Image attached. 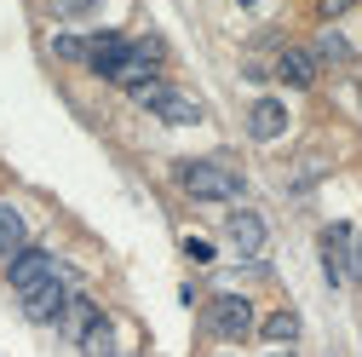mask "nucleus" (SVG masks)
<instances>
[{"label":"nucleus","instance_id":"obj_1","mask_svg":"<svg viewBox=\"0 0 362 357\" xmlns=\"http://www.w3.org/2000/svg\"><path fill=\"white\" fill-rule=\"evenodd\" d=\"M178 185H185L196 202H236L247 191V178H236L230 167H218V162H185L178 167Z\"/></svg>","mask_w":362,"mask_h":357},{"label":"nucleus","instance_id":"obj_2","mask_svg":"<svg viewBox=\"0 0 362 357\" xmlns=\"http://www.w3.org/2000/svg\"><path fill=\"white\" fill-rule=\"evenodd\" d=\"M132 98H139L150 115L173 121V127H196V121H202V104H196V98H185V93H178V86H167V81H144Z\"/></svg>","mask_w":362,"mask_h":357},{"label":"nucleus","instance_id":"obj_3","mask_svg":"<svg viewBox=\"0 0 362 357\" xmlns=\"http://www.w3.org/2000/svg\"><path fill=\"white\" fill-rule=\"evenodd\" d=\"M156 64H161V40L156 35H144V40H132V52L121 58V69L110 75L115 86H127V93H139L144 81H156Z\"/></svg>","mask_w":362,"mask_h":357},{"label":"nucleus","instance_id":"obj_4","mask_svg":"<svg viewBox=\"0 0 362 357\" xmlns=\"http://www.w3.org/2000/svg\"><path fill=\"white\" fill-rule=\"evenodd\" d=\"M213 329H218L224 340H247V334H253V305H247L242 294H218V300H213Z\"/></svg>","mask_w":362,"mask_h":357},{"label":"nucleus","instance_id":"obj_5","mask_svg":"<svg viewBox=\"0 0 362 357\" xmlns=\"http://www.w3.org/2000/svg\"><path fill=\"white\" fill-rule=\"evenodd\" d=\"M58 271V259L47 254V248H23V254H12V271H6V283L18 288V294H29L35 283H47Z\"/></svg>","mask_w":362,"mask_h":357},{"label":"nucleus","instance_id":"obj_6","mask_svg":"<svg viewBox=\"0 0 362 357\" xmlns=\"http://www.w3.org/2000/svg\"><path fill=\"white\" fill-rule=\"evenodd\" d=\"M64 300H69V294H64V265H58V271H52L47 283H35V288L23 294V311H29L35 323H52L58 311H64Z\"/></svg>","mask_w":362,"mask_h":357},{"label":"nucleus","instance_id":"obj_7","mask_svg":"<svg viewBox=\"0 0 362 357\" xmlns=\"http://www.w3.org/2000/svg\"><path fill=\"white\" fill-rule=\"evenodd\" d=\"M132 52V40L127 35H86V64H93V75H115L121 69V58Z\"/></svg>","mask_w":362,"mask_h":357},{"label":"nucleus","instance_id":"obj_8","mask_svg":"<svg viewBox=\"0 0 362 357\" xmlns=\"http://www.w3.org/2000/svg\"><path fill=\"white\" fill-rule=\"evenodd\" d=\"M322 265H328V283L334 288L351 277V225H328L322 231Z\"/></svg>","mask_w":362,"mask_h":357},{"label":"nucleus","instance_id":"obj_9","mask_svg":"<svg viewBox=\"0 0 362 357\" xmlns=\"http://www.w3.org/2000/svg\"><path fill=\"white\" fill-rule=\"evenodd\" d=\"M247 132H253L259 144H270V139H282V132H288V110H282L276 98H259V104L247 110Z\"/></svg>","mask_w":362,"mask_h":357},{"label":"nucleus","instance_id":"obj_10","mask_svg":"<svg viewBox=\"0 0 362 357\" xmlns=\"http://www.w3.org/2000/svg\"><path fill=\"white\" fill-rule=\"evenodd\" d=\"M264 237H270V231H264L259 213H236V219H230V242L242 248V259H259V254H264Z\"/></svg>","mask_w":362,"mask_h":357},{"label":"nucleus","instance_id":"obj_11","mask_svg":"<svg viewBox=\"0 0 362 357\" xmlns=\"http://www.w3.org/2000/svg\"><path fill=\"white\" fill-rule=\"evenodd\" d=\"M29 248V225H23V213L12 208V202H0V254H23Z\"/></svg>","mask_w":362,"mask_h":357},{"label":"nucleus","instance_id":"obj_12","mask_svg":"<svg viewBox=\"0 0 362 357\" xmlns=\"http://www.w3.org/2000/svg\"><path fill=\"white\" fill-rule=\"evenodd\" d=\"M58 323H64V334H69V340H86V329L98 323V305L75 294V300H64V311H58Z\"/></svg>","mask_w":362,"mask_h":357},{"label":"nucleus","instance_id":"obj_13","mask_svg":"<svg viewBox=\"0 0 362 357\" xmlns=\"http://www.w3.org/2000/svg\"><path fill=\"white\" fill-rule=\"evenodd\" d=\"M276 75H282L288 86H310V81H316V52L288 47V52H282V64H276Z\"/></svg>","mask_w":362,"mask_h":357},{"label":"nucleus","instance_id":"obj_14","mask_svg":"<svg viewBox=\"0 0 362 357\" xmlns=\"http://www.w3.org/2000/svg\"><path fill=\"white\" fill-rule=\"evenodd\" d=\"M264 340L270 346H293L299 340V317H293V311H270V317H264Z\"/></svg>","mask_w":362,"mask_h":357},{"label":"nucleus","instance_id":"obj_15","mask_svg":"<svg viewBox=\"0 0 362 357\" xmlns=\"http://www.w3.org/2000/svg\"><path fill=\"white\" fill-rule=\"evenodd\" d=\"M86 357H115V329H110V317H98L93 329H86Z\"/></svg>","mask_w":362,"mask_h":357},{"label":"nucleus","instance_id":"obj_16","mask_svg":"<svg viewBox=\"0 0 362 357\" xmlns=\"http://www.w3.org/2000/svg\"><path fill=\"white\" fill-rule=\"evenodd\" d=\"M316 58H328V64H345V58H351V40H345L339 29H328L322 40H316Z\"/></svg>","mask_w":362,"mask_h":357},{"label":"nucleus","instance_id":"obj_17","mask_svg":"<svg viewBox=\"0 0 362 357\" xmlns=\"http://www.w3.org/2000/svg\"><path fill=\"white\" fill-rule=\"evenodd\" d=\"M52 52H58V58H86V35H58Z\"/></svg>","mask_w":362,"mask_h":357},{"label":"nucleus","instance_id":"obj_18","mask_svg":"<svg viewBox=\"0 0 362 357\" xmlns=\"http://www.w3.org/2000/svg\"><path fill=\"white\" fill-rule=\"evenodd\" d=\"M185 254H190L196 265H207V259H213V242H202V237H190V242H185Z\"/></svg>","mask_w":362,"mask_h":357},{"label":"nucleus","instance_id":"obj_19","mask_svg":"<svg viewBox=\"0 0 362 357\" xmlns=\"http://www.w3.org/2000/svg\"><path fill=\"white\" fill-rule=\"evenodd\" d=\"M351 6H356V0H322V18H345Z\"/></svg>","mask_w":362,"mask_h":357},{"label":"nucleus","instance_id":"obj_20","mask_svg":"<svg viewBox=\"0 0 362 357\" xmlns=\"http://www.w3.org/2000/svg\"><path fill=\"white\" fill-rule=\"evenodd\" d=\"M351 277H362V237H356V248H351Z\"/></svg>","mask_w":362,"mask_h":357},{"label":"nucleus","instance_id":"obj_21","mask_svg":"<svg viewBox=\"0 0 362 357\" xmlns=\"http://www.w3.org/2000/svg\"><path fill=\"white\" fill-rule=\"evenodd\" d=\"M58 6H64V12H86V6H93V0H58Z\"/></svg>","mask_w":362,"mask_h":357},{"label":"nucleus","instance_id":"obj_22","mask_svg":"<svg viewBox=\"0 0 362 357\" xmlns=\"http://www.w3.org/2000/svg\"><path fill=\"white\" fill-rule=\"evenodd\" d=\"M270 357H293V351H288V346H276V351H270Z\"/></svg>","mask_w":362,"mask_h":357},{"label":"nucleus","instance_id":"obj_23","mask_svg":"<svg viewBox=\"0 0 362 357\" xmlns=\"http://www.w3.org/2000/svg\"><path fill=\"white\" fill-rule=\"evenodd\" d=\"M247 6H253V0H247Z\"/></svg>","mask_w":362,"mask_h":357}]
</instances>
